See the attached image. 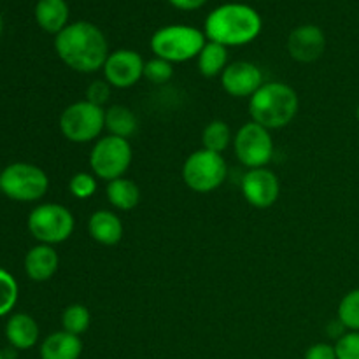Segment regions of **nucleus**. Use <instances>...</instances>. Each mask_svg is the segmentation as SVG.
Instances as JSON below:
<instances>
[{"label": "nucleus", "instance_id": "obj_1", "mask_svg": "<svg viewBox=\"0 0 359 359\" xmlns=\"http://www.w3.org/2000/svg\"><path fill=\"white\" fill-rule=\"evenodd\" d=\"M55 49L69 69L83 74L104 69L109 56V44L104 32L90 21L67 25L55 37Z\"/></svg>", "mask_w": 359, "mask_h": 359}, {"label": "nucleus", "instance_id": "obj_2", "mask_svg": "<svg viewBox=\"0 0 359 359\" xmlns=\"http://www.w3.org/2000/svg\"><path fill=\"white\" fill-rule=\"evenodd\" d=\"M263 21L256 9L248 4H223L209 13L205 20V37L224 46H244L262 34Z\"/></svg>", "mask_w": 359, "mask_h": 359}, {"label": "nucleus", "instance_id": "obj_3", "mask_svg": "<svg viewBox=\"0 0 359 359\" xmlns=\"http://www.w3.org/2000/svg\"><path fill=\"white\" fill-rule=\"evenodd\" d=\"M300 100L290 84L265 83L249 100V114L258 125L266 130L284 128L298 114Z\"/></svg>", "mask_w": 359, "mask_h": 359}, {"label": "nucleus", "instance_id": "obj_4", "mask_svg": "<svg viewBox=\"0 0 359 359\" xmlns=\"http://www.w3.org/2000/svg\"><path fill=\"white\" fill-rule=\"evenodd\" d=\"M205 44V34L189 25H168L154 32L151 37V49L154 55L170 63L198 58Z\"/></svg>", "mask_w": 359, "mask_h": 359}, {"label": "nucleus", "instance_id": "obj_5", "mask_svg": "<svg viewBox=\"0 0 359 359\" xmlns=\"http://www.w3.org/2000/svg\"><path fill=\"white\" fill-rule=\"evenodd\" d=\"M228 167L223 154L198 149L189 154L182 167L186 186L196 193H210L226 181Z\"/></svg>", "mask_w": 359, "mask_h": 359}, {"label": "nucleus", "instance_id": "obj_6", "mask_svg": "<svg viewBox=\"0 0 359 359\" xmlns=\"http://www.w3.org/2000/svg\"><path fill=\"white\" fill-rule=\"evenodd\" d=\"M105 128V109L88 100L69 105L60 116V130L70 142H93Z\"/></svg>", "mask_w": 359, "mask_h": 359}, {"label": "nucleus", "instance_id": "obj_7", "mask_svg": "<svg viewBox=\"0 0 359 359\" xmlns=\"http://www.w3.org/2000/svg\"><path fill=\"white\" fill-rule=\"evenodd\" d=\"M76 221L72 212L60 203H42L28 216V230L41 244H62L72 235Z\"/></svg>", "mask_w": 359, "mask_h": 359}, {"label": "nucleus", "instance_id": "obj_8", "mask_svg": "<svg viewBox=\"0 0 359 359\" xmlns=\"http://www.w3.org/2000/svg\"><path fill=\"white\" fill-rule=\"evenodd\" d=\"M133 151L126 139L107 135L97 140L90 153V167L95 177L111 182L123 177L132 163Z\"/></svg>", "mask_w": 359, "mask_h": 359}, {"label": "nucleus", "instance_id": "obj_9", "mask_svg": "<svg viewBox=\"0 0 359 359\" xmlns=\"http://www.w3.org/2000/svg\"><path fill=\"white\" fill-rule=\"evenodd\" d=\"M49 179L32 163H13L0 174V189L16 202H35L46 195Z\"/></svg>", "mask_w": 359, "mask_h": 359}, {"label": "nucleus", "instance_id": "obj_10", "mask_svg": "<svg viewBox=\"0 0 359 359\" xmlns=\"http://www.w3.org/2000/svg\"><path fill=\"white\" fill-rule=\"evenodd\" d=\"M233 149L237 160L249 170L266 167L273 156V139L270 130L255 121L245 123L233 137Z\"/></svg>", "mask_w": 359, "mask_h": 359}, {"label": "nucleus", "instance_id": "obj_11", "mask_svg": "<svg viewBox=\"0 0 359 359\" xmlns=\"http://www.w3.org/2000/svg\"><path fill=\"white\" fill-rule=\"evenodd\" d=\"M144 65L146 62L142 56L133 49H116L109 53L104 63V77L112 88L126 90L139 83L144 77Z\"/></svg>", "mask_w": 359, "mask_h": 359}, {"label": "nucleus", "instance_id": "obj_12", "mask_svg": "<svg viewBox=\"0 0 359 359\" xmlns=\"http://www.w3.org/2000/svg\"><path fill=\"white\" fill-rule=\"evenodd\" d=\"M242 195L256 209H269L279 200V177L269 168H251L242 179Z\"/></svg>", "mask_w": 359, "mask_h": 359}, {"label": "nucleus", "instance_id": "obj_13", "mask_svg": "<svg viewBox=\"0 0 359 359\" xmlns=\"http://www.w3.org/2000/svg\"><path fill=\"white\" fill-rule=\"evenodd\" d=\"M221 84L228 95L237 98L252 97L263 86V72L251 62H233L221 74Z\"/></svg>", "mask_w": 359, "mask_h": 359}, {"label": "nucleus", "instance_id": "obj_14", "mask_svg": "<svg viewBox=\"0 0 359 359\" xmlns=\"http://www.w3.org/2000/svg\"><path fill=\"white\" fill-rule=\"evenodd\" d=\"M325 32L316 25L297 27L287 37V53L291 58L300 63H312L319 60L325 53Z\"/></svg>", "mask_w": 359, "mask_h": 359}, {"label": "nucleus", "instance_id": "obj_15", "mask_svg": "<svg viewBox=\"0 0 359 359\" xmlns=\"http://www.w3.org/2000/svg\"><path fill=\"white\" fill-rule=\"evenodd\" d=\"M58 263L60 258L51 245H35L25 258V272L35 283H44L55 276L58 270Z\"/></svg>", "mask_w": 359, "mask_h": 359}, {"label": "nucleus", "instance_id": "obj_16", "mask_svg": "<svg viewBox=\"0 0 359 359\" xmlns=\"http://www.w3.org/2000/svg\"><path fill=\"white\" fill-rule=\"evenodd\" d=\"M88 231L95 242L102 245H116L123 238L121 219L111 210H97L88 221Z\"/></svg>", "mask_w": 359, "mask_h": 359}, {"label": "nucleus", "instance_id": "obj_17", "mask_svg": "<svg viewBox=\"0 0 359 359\" xmlns=\"http://www.w3.org/2000/svg\"><path fill=\"white\" fill-rule=\"evenodd\" d=\"M83 354V342L69 332H56L46 337L41 346V359H79Z\"/></svg>", "mask_w": 359, "mask_h": 359}, {"label": "nucleus", "instance_id": "obj_18", "mask_svg": "<svg viewBox=\"0 0 359 359\" xmlns=\"http://www.w3.org/2000/svg\"><path fill=\"white\" fill-rule=\"evenodd\" d=\"M69 4L65 0H39L35 21L48 34L58 35L69 25Z\"/></svg>", "mask_w": 359, "mask_h": 359}, {"label": "nucleus", "instance_id": "obj_19", "mask_svg": "<svg viewBox=\"0 0 359 359\" xmlns=\"http://www.w3.org/2000/svg\"><path fill=\"white\" fill-rule=\"evenodd\" d=\"M6 337L14 349H30L39 340V326L28 314H14L6 325Z\"/></svg>", "mask_w": 359, "mask_h": 359}, {"label": "nucleus", "instance_id": "obj_20", "mask_svg": "<svg viewBox=\"0 0 359 359\" xmlns=\"http://www.w3.org/2000/svg\"><path fill=\"white\" fill-rule=\"evenodd\" d=\"M105 130L109 132V135L128 140L139 130V119L132 109L118 104L111 105L109 109H105Z\"/></svg>", "mask_w": 359, "mask_h": 359}, {"label": "nucleus", "instance_id": "obj_21", "mask_svg": "<svg viewBox=\"0 0 359 359\" xmlns=\"http://www.w3.org/2000/svg\"><path fill=\"white\" fill-rule=\"evenodd\" d=\"M105 195H107V200L111 202V205L119 210H132L140 202L139 186L126 177H119L107 182Z\"/></svg>", "mask_w": 359, "mask_h": 359}, {"label": "nucleus", "instance_id": "obj_22", "mask_svg": "<svg viewBox=\"0 0 359 359\" xmlns=\"http://www.w3.org/2000/svg\"><path fill=\"white\" fill-rule=\"evenodd\" d=\"M228 67V49L209 41L198 55V70L205 77H216Z\"/></svg>", "mask_w": 359, "mask_h": 359}, {"label": "nucleus", "instance_id": "obj_23", "mask_svg": "<svg viewBox=\"0 0 359 359\" xmlns=\"http://www.w3.org/2000/svg\"><path fill=\"white\" fill-rule=\"evenodd\" d=\"M231 140H233V137H231L230 126H228V123L221 121V119L210 121L202 132L203 149L212 151V153L221 154L223 151H226Z\"/></svg>", "mask_w": 359, "mask_h": 359}, {"label": "nucleus", "instance_id": "obj_24", "mask_svg": "<svg viewBox=\"0 0 359 359\" xmlns=\"http://www.w3.org/2000/svg\"><path fill=\"white\" fill-rule=\"evenodd\" d=\"M91 314L84 305L74 304L63 311L62 314V326L65 332L72 333V335H83L88 328H90Z\"/></svg>", "mask_w": 359, "mask_h": 359}, {"label": "nucleus", "instance_id": "obj_25", "mask_svg": "<svg viewBox=\"0 0 359 359\" xmlns=\"http://www.w3.org/2000/svg\"><path fill=\"white\" fill-rule=\"evenodd\" d=\"M339 321L349 332H359V287L342 298L339 305Z\"/></svg>", "mask_w": 359, "mask_h": 359}, {"label": "nucleus", "instance_id": "obj_26", "mask_svg": "<svg viewBox=\"0 0 359 359\" xmlns=\"http://www.w3.org/2000/svg\"><path fill=\"white\" fill-rule=\"evenodd\" d=\"M18 302V283L9 272L0 269V318L9 314Z\"/></svg>", "mask_w": 359, "mask_h": 359}, {"label": "nucleus", "instance_id": "obj_27", "mask_svg": "<svg viewBox=\"0 0 359 359\" xmlns=\"http://www.w3.org/2000/svg\"><path fill=\"white\" fill-rule=\"evenodd\" d=\"M174 76V67L163 58H153L144 65V77L153 84H165Z\"/></svg>", "mask_w": 359, "mask_h": 359}, {"label": "nucleus", "instance_id": "obj_28", "mask_svg": "<svg viewBox=\"0 0 359 359\" xmlns=\"http://www.w3.org/2000/svg\"><path fill=\"white\" fill-rule=\"evenodd\" d=\"M69 189L76 198H91L97 191V177L93 174H88V172H79V174L72 175L69 182Z\"/></svg>", "mask_w": 359, "mask_h": 359}, {"label": "nucleus", "instance_id": "obj_29", "mask_svg": "<svg viewBox=\"0 0 359 359\" xmlns=\"http://www.w3.org/2000/svg\"><path fill=\"white\" fill-rule=\"evenodd\" d=\"M337 359H359V332H347L335 344Z\"/></svg>", "mask_w": 359, "mask_h": 359}, {"label": "nucleus", "instance_id": "obj_30", "mask_svg": "<svg viewBox=\"0 0 359 359\" xmlns=\"http://www.w3.org/2000/svg\"><path fill=\"white\" fill-rule=\"evenodd\" d=\"M111 88L112 86L105 79L93 81L86 90V100L102 107L109 100V97H111Z\"/></svg>", "mask_w": 359, "mask_h": 359}, {"label": "nucleus", "instance_id": "obj_31", "mask_svg": "<svg viewBox=\"0 0 359 359\" xmlns=\"http://www.w3.org/2000/svg\"><path fill=\"white\" fill-rule=\"evenodd\" d=\"M304 359H337L335 346H330L325 342L314 344V346L309 347Z\"/></svg>", "mask_w": 359, "mask_h": 359}, {"label": "nucleus", "instance_id": "obj_32", "mask_svg": "<svg viewBox=\"0 0 359 359\" xmlns=\"http://www.w3.org/2000/svg\"><path fill=\"white\" fill-rule=\"evenodd\" d=\"M175 9H181V11H195L200 9L207 0H168Z\"/></svg>", "mask_w": 359, "mask_h": 359}, {"label": "nucleus", "instance_id": "obj_33", "mask_svg": "<svg viewBox=\"0 0 359 359\" xmlns=\"http://www.w3.org/2000/svg\"><path fill=\"white\" fill-rule=\"evenodd\" d=\"M0 34H2V16H0Z\"/></svg>", "mask_w": 359, "mask_h": 359}, {"label": "nucleus", "instance_id": "obj_34", "mask_svg": "<svg viewBox=\"0 0 359 359\" xmlns=\"http://www.w3.org/2000/svg\"><path fill=\"white\" fill-rule=\"evenodd\" d=\"M356 118H358V121H359V105H358V109H356Z\"/></svg>", "mask_w": 359, "mask_h": 359}, {"label": "nucleus", "instance_id": "obj_35", "mask_svg": "<svg viewBox=\"0 0 359 359\" xmlns=\"http://www.w3.org/2000/svg\"><path fill=\"white\" fill-rule=\"evenodd\" d=\"M0 359H4V354L2 353H0Z\"/></svg>", "mask_w": 359, "mask_h": 359}]
</instances>
